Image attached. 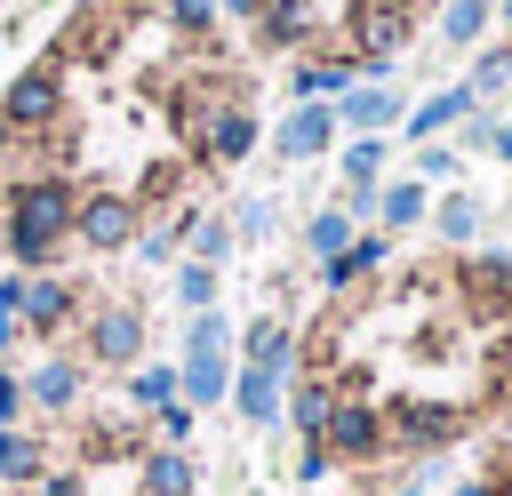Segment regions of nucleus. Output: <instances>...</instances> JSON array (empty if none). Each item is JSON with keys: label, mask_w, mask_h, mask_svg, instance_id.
<instances>
[{"label": "nucleus", "mask_w": 512, "mask_h": 496, "mask_svg": "<svg viewBox=\"0 0 512 496\" xmlns=\"http://www.w3.org/2000/svg\"><path fill=\"white\" fill-rule=\"evenodd\" d=\"M72 216H80V192H72L56 168H32L24 184H8V256L24 264V280L64 256Z\"/></svg>", "instance_id": "nucleus-1"}, {"label": "nucleus", "mask_w": 512, "mask_h": 496, "mask_svg": "<svg viewBox=\"0 0 512 496\" xmlns=\"http://www.w3.org/2000/svg\"><path fill=\"white\" fill-rule=\"evenodd\" d=\"M176 128H184V144L200 152V160H216V168H232V160H248V144H256V112L216 80V72H200V80H184L176 96Z\"/></svg>", "instance_id": "nucleus-2"}, {"label": "nucleus", "mask_w": 512, "mask_h": 496, "mask_svg": "<svg viewBox=\"0 0 512 496\" xmlns=\"http://www.w3.org/2000/svg\"><path fill=\"white\" fill-rule=\"evenodd\" d=\"M0 120H8V136H16V152L32 160V152H48L56 136H64V72L56 64H40V72H24V80H8L0 88Z\"/></svg>", "instance_id": "nucleus-3"}, {"label": "nucleus", "mask_w": 512, "mask_h": 496, "mask_svg": "<svg viewBox=\"0 0 512 496\" xmlns=\"http://www.w3.org/2000/svg\"><path fill=\"white\" fill-rule=\"evenodd\" d=\"M408 32H416V8H408V0H352V8H344V40H352V56H360L376 80L400 64Z\"/></svg>", "instance_id": "nucleus-4"}, {"label": "nucleus", "mask_w": 512, "mask_h": 496, "mask_svg": "<svg viewBox=\"0 0 512 496\" xmlns=\"http://www.w3.org/2000/svg\"><path fill=\"white\" fill-rule=\"evenodd\" d=\"M136 232H144V208H136V192H120V184L88 192L80 216H72V240H80L88 256H120V248H136Z\"/></svg>", "instance_id": "nucleus-5"}, {"label": "nucleus", "mask_w": 512, "mask_h": 496, "mask_svg": "<svg viewBox=\"0 0 512 496\" xmlns=\"http://www.w3.org/2000/svg\"><path fill=\"white\" fill-rule=\"evenodd\" d=\"M80 352H88L96 368H128V360L144 352V304L112 296L104 312H88V328H80Z\"/></svg>", "instance_id": "nucleus-6"}, {"label": "nucleus", "mask_w": 512, "mask_h": 496, "mask_svg": "<svg viewBox=\"0 0 512 496\" xmlns=\"http://www.w3.org/2000/svg\"><path fill=\"white\" fill-rule=\"evenodd\" d=\"M464 432V408H448V400H400L392 416H384V448H448Z\"/></svg>", "instance_id": "nucleus-7"}, {"label": "nucleus", "mask_w": 512, "mask_h": 496, "mask_svg": "<svg viewBox=\"0 0 512 496\" xmlns=\"http://www.w3.org/2000/svg\"><path fill=\"white\" fill-rule=\"evenodd\" d=\"M320 448H328L336 464H376V456H384V416H376L368 400H344V392H336V416H328Z\"/></svg>", "instance_id": "nucleus-8"}, {"label": "nucleus", "mask_w": 512, "mask_h": 496, "mask_svg": "<svg viewBox=\"0 0 512 496\" xmlns=\"http://www.w3.org/2000/svg\"><path fill=\"white\" fill-rule=\"evenodd\" d=\"M128 32H136V8H96V16H80V24L56 40V56L96 72V64H112V56H120V40H128Z\"/></svg>", "instance_id": "nucleus-9"}, {"label": "nucleus", "mask_w": 512, "mask_h": 496, "mask_svg": "<svg viewBox=\"0 0 512 496\" xmlns=\"http://www.w3.org/2000/svg\"><path fill=\"white\" fill-rule=\"evenodd\" d=\"M328 112H336V128H352V136H376V128H392V120H400V96H392L384 80H352V88H344Z\"/></svg>", "instance_id": "nucleus-10"}, {"label": "nucleus", "mask_w": 512, "mask_h": 496, "mask_svg": "<svg viewBox=\"0 0 512 496\" xmlns=\"http://www.w3.org/2000/svg\"><path fill=\"white\" fill-rule=\"evenodd\" d=\"M272 144H280V160H320V152L336 144V112H328V104H296Z\"/></svg>", "instance_id": "nucleus-11"}, {"label": "nucleus", "mask_w": 512, "mask_h": 496, "mask_svg": "<svg viewBox=\"0 0 512 496\" xmlns=\"http://www.w3.org/2000/svg\"><path fill=\"white\" fill-rule=\"evenodd\" d=\"M72 312H80L72 280H48V272H32V280H24V328H32V336H56Z\"/></svg>", "instance_id": "nucleus-12"}, {"label": "nucleus", "mask_w": 512, "mask_h": 496, "mask_svg": "<svg viewBox=\"0 0 512 496\" xmlns=\"http://www.w3.org/2000/svg\"><path fill=\"white\" fill-rule=\"evenodd\" d=\"M24 400H32V408H48V416H64V408L80 400V360L48 352L40 368H24Z\"/></svg>", "instance_id": "nucleus-13"}, {"label": "nucleus", "mask_w": 512, "mask_h": 496, "mask_svg": "<svg viewBox=\"0 0 512 496\" xmlns=\"http://www.w3.org/2000/svg\"><path fill=\"white\" fill-rule=\"evenodd\" d=\"M256 32L272 48H312L320 40V16H312V0H256Z\"/></svg>", "instance_id": "nucleus-14"}, {"label": "nucleus", "mask_w": 512, "mask_h": 496, "mask_svg": "<svg viewBox=\"0 0 512 496\" xmlns=\"http://www.w3.org/2000/svg\"><path fill=\"white\" fill-rule=\"evenodd\" d=\"M248 368H264V376H288V368H296V328H288L280 312L248 320Z\"/></svg>", "instance_id": "nucleus-15"}, {"label": "nucleus", "mask_w": 512, "mask_h": 496, "mask_svg": "<svg viewBox=\"0 0 512 496\" xmlns=\"http://www.w3.org/2000/svg\"><path fill=\"white\" fill-rule=\"evenodd\" d=\"M328 416H336V384H328V376H304V384L288 392V424H296V440H304V448H320Z\"/></svg>", "instance_id": "nucleus-16"}, {"label": "nucleus", "mask_w": 512, "mask_h": 496, "mask_svg": "<svg viewBox=\"0 0 512 496\" xmlns=\"http://www.w3.org/2000/svg\"><path fill=\"white\" fill-rule=\"evenodd\" d=\"M456 288H464L472 304L504 312V304H512V264H496V256H464V264H456Z\"/></svg>", "instance_id": "nucleus-17"}, {"label": "nucleus", "mask_w": 512, "mask_h": 496, "mask_svg": "<svg viewBox=\"0 0 512 496\" xmlns=\"http://www.w3.org/2000/svg\"><path fill=\"white\" fill-rule=\"evenodd\" d=\"M376 216L392 224V232H416L424 216H432V192L408 176V184H376Z\"/></svg>", "instance_id": "nucleus-18"}, {"label": "nucleus", "mask_w": 512, "mask_h": 496, "mask_svg": "<svg viewBox=\"0 0 512 496\" xmlns=\"http://www.w3.org/2000/svg\"><path fill=\"white\" fill-rule=\"evenodd\" d=\"M432 224H440V240H448V248H472V240H480V224H488V208H480V192H448V200L432 208Z\"/></svg>", "instance_id": "nucleus-19"}, {"label": "nucleus", "mask_w": 512, "mask_h": 496, "mask_svg": "<svg viewBox=\"0 0 512 496\" xmlns=\"http://www.w3.org/2000/svg\"><path fill=\"white\" fill-rule=\"evenodd\" d=\"M384 256H392V240H384V232H352V248H344V256H328V288H352V280H368Z\"/></svg>", "instance_id": "nucleus-20"}, {"label": "nucleus", "mask_w": 512, "mask_h": 496, "mask_svg": "<svg viewBox=\"0 0 512 496\" xmlns=\"http://www.w3.org/2000/svg\"><path fill=\"white\" fill-rule=\"evenodd\" d=\"M224 352H184V368H176V392L192 400V408H208V400H224Z\"/></svg>", "instance_id": "nucleus-21"}, {"label": "nucleus", "mask_w": 512, "mask_h": 496, "mask_svg": "<svg viewBox=\"0 0 512 496\" xmlns=\"http://www.w3.org/2000/svg\"><path fill=\"white\" fill-rule=\"evenodd\" d=\"M464 112H472V96H464V88H440V96H424V104H416V112H408L400 128H408V136L424 144V136H440V128H456Z\"/></svg>", "instance_id": "nucleus-22"}, {"label": "nucleus", "mask_w": 512, "mask_h": 496, "mask_svg": "<svg viewBox=\"0 0 512 496\" xmlns=\"http://www.w3.org/2000/svg\"><path fill=\"white\" fill-rule=\"evenodd\" d=\"M232 408H240L248 424H272V416H280V376H264V368H240V376H232Z\"/></svg>", "instance_id": "nucleus-23"}, {"label": "nucleus", "mask_w": 512, "mask_h": 496, "mask_svg": "<svg viewBox=\"0 0 512 496\" xmlns=\"http://www.w3.org/2000/svg\"><path fill=\"white\" fill-rule=\"evenodd\" d=\"M464 96H472V104H488V96H512V48H480V64H472Z\"/></svg>", "instance_id": "nucleus-24"}, {"label": "nucleus", "mask_w": 512, "mask_h": 496, "mask_svg": "<svg viewBox=\"0 0 512 496\" xmlns=\"http://www.w3.org/2000/svg\"><path fill=\"white\" fill-rule=\"evenodd\" d=\"M144 496H192V456L184 448H160L144 464Z\"/></svg>", "instance_id": "nucleus-25"}, {"label": "nucleus", "mask_w": 512, "mask_h": 496, "mask_svg": "<svg viewBox=\"0 0 512 496\" xmlns=\"http://www.w3.org/2000/svg\"><path fill=\"white\" fill-rule=\"evenodd\" d=\"M376 176H384V144L376 136H352L344 144V192H376Z\"/></svg>", "instance_id": "nucleus-26"}, {"label": "nucleus", "mask_w": 512, "mask_h": 496, "mask_svg": "<svg viewBox=\"0 0 512 496\" xmlns=\"http://www.w3.org/2000/svg\"><path fill=\"white\" fill-rule=\"evenodd\" d=\"M304 248H312L320 264H328V256H344V248H352V216H344V208H320V216L304 224Z\"/></svg>", "instance_id": "nucleus-27"}, {"label": "nucleus", "mask_w": 512, "mask_h": 496, "mask_svg": "<svg viewBox=\"0 0 512 496\" xmlns=\"http://www.w3.org/2000/svg\"><path fill=\"white\" fill-rule=\"evenodd\" d=\"M8 480H40V440L32 432H0V488Z\"/></svg>", "instance_id": "nucleus-28"}, {"label": "nucleus", "mask_w": 512, "mask_h": 496, "mask_svg": "<svg viewBox=\"0 0 512 496\" xmlns=\"http://www.w3.org/2000/svg\"><path fill=\"white\" fill-rule=\"evenodd\" d=\"M184 240H192V264H208V272H216V264H224V248H232V224H224V216H192V232H184Z\"/></svg>", "instance_id": "nucleus-29"}, {"label": "nucleus", "mask_w": 512, "mask_h": 496, "mask_svg": "<svg viewBox=\"0 0 512 496\" xmlns=\"http://www.w3.org/2000/svg\"><path fill=\"white\" fill-rule=\"evenodd\" d=\"M176 304L184 312H216V272L208 264H176Z\"/></svg>", "instance_id": "nucleus-30"}, {"label": "nucleus", "mask_w": 512, "mask_h": 496, "mask_svg": "<svg viewBox=\"0 0 512 496\" xmlns=\"http://www.w3.org/2000/svg\"><path fill=\"white\" fill-rule=\"evenodd\" d=\"M480 24H488V8H480V0H448L440 40H448V48H472V40H480Z\"/></svg>", "instance_id": "nucleus-31"}, {"label": "nucleus", "mask_w": 512, "mask_h": 496, "mask_svg": "<svg viewBox=\"0 0 512 496\" xmlns=\"http://www.w3.org/2000/svg\"><path fill=\"white\" fill-rule=\"evenodd\" d=\"M272 224H280V208H272V200H240V216H232V240L264 248V240H272Z\"/></svg>", "instance_id": "nucleus-32"}, {"label": "nucleus", "mask_w": 512, "mask_h": 496, "mask_svg": "<svg viewBox=\"0 0 512 496\" xmlns=\"http://www.w3.org/2000/svg\"><path fill=\"white\" fill-rule=\"evenodd\" d=\"M128 400H136V408H168V400H176V368H144V376H128Z\"/></svg>", "instance_id": "nucleus-33"}, {"label": "nucleus", "mask_w": 512, "mask_h": 496, "mask_svg": "<svg viewBox=\"0 0 512 496\" xmlns=\"http://www.w3.org/2000/svg\"><path fill=\"white\" fill-rule=\"evenodd\" d=\"M160 16H168V32H184V40H200V32L216 24V0H168Z\"/></svg>", "instance_id": "nucleus-34"}, {"label": "nucleus", "mask_w": 512, "mask_h": 496, "mask_svg": "<svg viewBox=\"0 0 512 496\" xmlns=\"http://www.w3.org/2000/svg\"><path fill=\"white\" fill-rule=\"evenodd\" d=\"M224 344H232L224 312H192V328H184V352H224Z\"/></svg>", "instance_id": "nucleus-35"}, {"label": "nucleus", "mask_w": 512, "mask_h": 496, "mask_svg": "<svg viewBox=\"0 0 512 496\" xmlns=\"http://www.w3.org/2000/svg\"><path fill=\"white\" fill-rule=\"evenodd\" d=\"M24 328V272H0V344Z\"/></svg>", "instance_id": "nucleus-36"}, {"label": "nucleus", "mask_w": 512, "mask_h": 496, "mask_svg": "<svg viewBox=\"0 0 512 496\" xmlns=\"http://www.w3.org/2000/svg\"><path fill=\"white\" fill-rule=\"evenodd\" d=\"M416 176H424V184L456 176V152H448V144H424V152H416Z\"/></svg>", "instance_id": "nucleus-37"}, {"label": "nucleus", "mask_w": 512, "mask_h": 496, "mask_svg": "<svg viewBox=\"0 0 512 496\" xmlns=\"http://www.w3.org/2000/svg\"><path fill=\"white\" fill-rule=\"evenodd\" d=\"M160 440H168V448H176V440H192V408H184V400H168V408H160Z\"/></svg>", "instance_id": "nucleus-38"}, {"label": "nucleus", "mask_w": 512, "mask_h": 496, "mask_svg": "<svg viewBox=\"0 0 512 496\" xmlns=\"http://www.w3.org/2000/svg\"><path fill=\"white\" fill-rule=\"evenodd\" d=\"M24 416V376H0V432H16Z\"/></svg>", "instance_id": "nucleus-39"}, {"label": "nucleus", "mask_w": 512, "mask_h": 496, "mask_svg": "<svg viewBox=\"0 0 512 496\" xmlns=\"http://www.w3.org/2000/svg\"><path fill=\"white\" fill-rule=\"evenodd\" d=\"M328 472H336V456H328V448H304V464H296V480H304V488H320Z\"/></svg>", "instance_id": "nucleus-40"}, {"label": "nucleus", "mask_w": 512, "mask_h": 496, "mask_svg": "<svg viewBox=\"0 0 512 496\" xmlns=\"http://www.w3.org/2000/svg\"><path fill=\"white\" fill-rule=\"evenodd\" d=\"M40 496H80V472H40Z\"/></svg>", "instance_id": "nucleus-41"}, {"label": "nucleus", "mask_w": 512, "mask_h": 496, "mask_svg": "<svg viewBox=\"0 0 512 496\" xmlns=\"http://www.w3.org/2000/svg\"><path fill=\"white\" fill-rule=\"evenodd\" d=\"M480 144H488V152H496V160H512V120H496V128H488V136H480Z\"/></svg>", "instance_id": "nucleus-42"}, {"label": "nucleus", "mask_w": 512, "mask_h": 496, "mask_svg": "<svg viewBox=\"0 0 512 496\" xmlns=\"http://www.w3.org/2000/svg\"><path fill=\"white\" fill-rule=\"evenodd\" d=\"M216 16H256V0H216Z\"/></svg>", "instance_id": "nucleus-43"}, {"label": "nucleus", "mask_w": 512, "mask_h": 496, "mask_svg": "<svg viewBox=\"0 0 512 496\" xmlns=\"http://www.w3.org/2000/svg\"><path fill=\"white\" fill-rule=\"evenodd\" d=\"M496 376H504V392H512V344H504V352H496Z\"/></svg>", "instance_id": "nucleus-44"}, {"label": "nucleus", "mask_w": 512, "mask_h": 496, "mask_svg": "<svg viewBox=\"0 0 512 496\" xmlns=\"http://www.w3.org/2000/svg\"><path fill=\"white\" fill-rule=\"evenodd\" d=\"M72 8H80V16H96V8H120V0H72Z\"/></svg>", "instance_id": "nucleus-45"}, {"label": "nucleus", "mask_w": 512, "mask_h": 496, "mask_svg": "<svg viewBox=\"0 0 512 496\" xmlns=\"http://www.w3.org/2000/svg\"><path fill=\"white\" fill-rule=\"evenodd\" d=\"M456 496H496V488H488V480H464V488H456Z\"/></svg>", "instance_id": "nucleus-46"}, {"label": "nucleus", "mask_w": 512, "mask_h": 496, "mask_svg": "<svg viewBox=\"0 0 512 496\" xmlns=\"http://www.w3.org/2000/svg\"><path fill=\"white\" fill-rule=\"evenodd\" d=\"M400 496H424V480H408V488H400Z\"/></svg>", "instance_id": "nucleus-47"}, {"label": "nucleus", "mask_w": 512, "mask_h": 496, "mask_svg": "<svg viewBox=\"0 0 512 496\" xmlns=\"http://www.w3.org/2000/svg\"><path fill=\"white\" fill-rule=\"evenodd\" d=\"M496 8H504V32H512V0H496Z\"/></svg>", "instance_id": "nucleus-48"}, {"label": "nucleus", "mask_w": 512, "mask_h": 496, "mask_svg": "<svg viewBox=\"0 0 512 496\" xmlns=\"http://www.w3.org/2000/svg\"><path fill=\"white\" fill-rule=\"evenodd\" d=\"M480 8H496V0H480Z\"/></svg>", "instance_id": "nucleus-49"}, {"label": "nucleus", "mask_w": 512, "mask_h": 496, "mask_svg": "<svg viewBox=\"0 0 512 496\" xmlns=\"http://www.w3.org/2000/svg\"><path fill=\"white\" fill-rule=\"evenodd\" d=\"M0 496H8V488H0Z\"/></svg>", "instance_id": "nucleus-50"}]
</instances>
